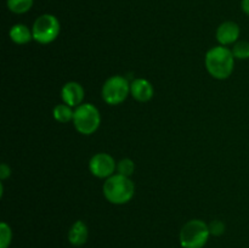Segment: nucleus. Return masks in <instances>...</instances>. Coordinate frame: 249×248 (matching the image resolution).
I'll use <instances>...</instances> for the list:
<instances>
[{"label":"nucleus","instance_id":"3","mask_svg":"<svg viewBox=\"0 0 249 248\" xmlns=\"http://www.w3.org/2000/svg\"><path fill=\"white\" fill-rule=\"evenodd\" d=\"M211 236L209 225L201 219H192L180 231V245L182 248H203Z\"/></svg>","mask_w":249,"mask_h":248},{"label":"nucleus","instance_id":"9","mask_svg":"<svg viewBox=\"0 0 249 248\" xmlns=\"http://www.w3.org/2000/svg\"><path fill=\"white\" fill-rule=\"evenodd\" d=\"M240 26L236 22L226 21L223 22L216 29V40L223 46L231 45V44L237 43V39L240 36Z\"/></svg>","mask_w":249,"mask_h":248},{"label":"nucleus","instance_id":"5","mask_svg":"<svg viewBox=\"0 0 249 248\" xmlns=\"http://www.w3.org/2000/svg\"><path fill=\"white\" fill-rule=\"evenodd\" d=\"M60 22L57 17L51 14H44L34 21L32 27L33 39L39 44H50L60 34Z\"/></svg>","mask_w":249,"mask_h":248},{"label":"nucleus","instance_id":"19","mask_svg":"<svg viewBox=\"0 0 249 248\" xmlns=\"http://www.w3.org/2000/svg\"><path fill=\"white\" fill-rule=\"evenodd\" d=\"M10 175H11V168L7 164H5V163H2V164L0 165V179L5 180L7 179Z\"/></svg>","mask_w":249,"mask_h":248},{"label":"nucleus","instance_id":"2","mask_svg":"<svg viewBox=\"0 0 249 248\" xmlns=\"http://www.w3.org/2000/svg\"><path fill=\"white\" fill-rule=\"evenodd\" d=\"M102 191H104L105 198L109 203L121 206L131 201L135 195V185L131 181L130 177L117 173L106 179Z\"/></svg>","mask_w":249,"mask_h":248},{"label":"nucleus","instance_id":"11","mask_svg":"<svg viewBox=\"0 0 249 248\" xmlns=\"http://www.w3.org/2000/svg\"><path fill=\"white\" fill-rule=\"evenodd\" d=\"M89 237V230L84 221L78 220L71 226L70 231H68V241L74 247H80V246L85 245Z\"/></svg>","mask_w":249,"mask_h":248},{"label":"nucleus","instance_id":"14","mask_svg":"<svg viewBox=\"0 0 249 248\" xmlns=\"http://www.w3.org/2000/svg\"><path fill=\"white\" fill-rule=\"evenodd\" d=\"M34 0H7V9L17 15H22L28 12L33 6Z\"/></svg>","mask_w":249,"mask_h":248},{"label":"nucleus","instance_id":"16","mask_svg":"<svg viewBox=\"0 0 249 248\" xmlns=\"http://www.w3.org/2000/svg\"><path fill=\"white\" fill-rule=\"evenodd\" d=\"M232 53L238 60H248L249 58V41H237L233 44Z\"/></svg>","mask_w":249,"mask_h":248},{"label":"nucleus","instance_id":"10","mask_svg":"<svg viewBox=\"0 0 249 248\" xmlns=\"http://www.w3.org/2000/svg\"><path fill=\"white\" fill-rule=\"evenodd\" d=\"M130 94L136 101L147 102L150 101L155 94V89L151 82L145 78H138L130 83Z\"/></svg>","mask_w":249,"mask_h":248},{"label":"nucleus","instance_id":"18","mask_svg":"<svg viewBox=\"0 0 249 248\" xmlns=\"http://www.w3.org/2000/svg\"><path fill=\"white\" fill-rule=\"evenodd\" d=\"M209 231L211 235L220 236L225 232V224L220 220H214L209 224Z\"/></svg>","mask_w":249,"mask_h":248},{"label":"nucleus","instance_id":"20","mask_svg":"<svg viewBox=\"0 0 249 248\" xmlns=\"http://www.w3.org/2000/svg\"><path fill=\"white\" fill-rule=\"evenodd\" d=\"M241 7H242V11L245 12L247 16H249V0H242V2H241Z\"/></svg>","mask_w":249,"mask_h":248},{"label":"nucleus","instance_id":"4","mask_svg":"<svg viewBox=\"0 0 249 248\" xmlns=\"http://www.w3.org/2000/svg\"><path fill=\"white\" fill-rule=\"evenodd\" d=\"M73 124L78 133L83 135H91L101 124V114L97 107L92 104H82L75 107Z\"/></svg>","mask_w":249,"mask_h":248},{"label":"nucleus","instance_id":"1","mask_svg":"<svg viewBox=\"0 0 249 248\" xmlns=\"http://www.w3.org/2000/svg\"><path fill=\"white\" fill-rule=\"evenodd\" d=\"M206 68L209 74L219 80L228 79L235 70V56L226 46H214L206 53Z\"/></svg>","mask_w":249,"mask_h":248},{"label":"nucleus","instance_id":"12","mask_svg":"<svg viewBox=\"0 0 249 248\" xmlns=\"http://www.w3.org/2000/svg\"><path fill=\"white\" fill-rule=\"evenodd\" d=\"M10 39L14 41L17 45H24V44H28L29 41L33 39V33H32V29H29L26 24L17 23L15 26L11 27L9 32Z\"/></svg>","mask_w":249,"mask_h":248},{"label":"nucleus","instance_id":"17","mask_svg":"<svg viewBox=\"0 0 249 248\" xmlns=\"http://www.w3.org/2000/svg\"><path fill=\"white\" fill-rule=\"evenodd\" d=\"M12 231L6 223L0 224V248H9L11 245Z\"/></svg>","mask_w":249,"mask_h":248},{"label":"nucleus","instance_id":"8","mask_svg":"<svg viewBox=\"0 0 249 248\" xmlns=\"http://www.w3.org/2000/svg\"><path fill=\"white\" fill-rule=\"evenodd\" d=\"M61 97L63 104L71 107H78L84 100V89L77 82H68L61 89Z\"/></svg>","mask_w":249,"mask_h":248},{"label":"nucleus","instance_id":"13","mask_svg":"<svg viewBox=\"0 0 249 248\" xmlns=\"http://www.w3.org/2000/svg\"><path fill=\"white\" fill-rule=\"evenodd\" d=\"M53 118L55 121H57L58 123H68V122L73 121V117H74V111L72 109V107L68 106L66 104H60L56 105L53 107Z\"/></svg>","mask_w":249,"mask_h":248},{"label":"nucleus","instance_id":"7","mask_svg":"<svg viewBox=\"0 0 249 248\" xmlns=\"http://www.w3.org/2000/svg\"><path fill=\"white\" fill-rule=\"evenodd\" d=\"M117 163L111 155L105 152L96 153L89 160V170L94 177L99 179H108L114 175Z\"/></svg>","mask_w":249,"mask_h":248},{"label":"nucleus","instance_id":"6","mask_svg":"<svg viewBox=\"0 0 249 248\" xmlns=\"http://www.w3.org/2000/svg\"><path fill=\"white\" fill-rule=\"evenodd\" d=\"M102 99L111 106L122 104L130 94V83L122 75H112L102 87Z\"/></svg>","mask_w":249,"mask_h":248},{"label":"nucleus","instance_id":"15","mask_svg":"<svg viewBox=\"0 0 249 248\" xmlns=\"http://www.w3.org/2000/svg\"><path fill=\"white\" fill-rule=\"evenodd\" d=\"M117 170H118V174L130 177L135 172V163L130 158H123L117 164Z\"/></svg>","mask_w":249,"mask_h":248}]
</instances>
